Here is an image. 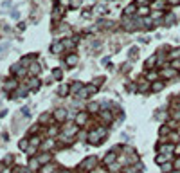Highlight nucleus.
<instances>
[{"label": "nucleus", "instance_id": "7c9ffc66", "mask_svg": "<svg viewBox=\"0 0 180 173\" xmlns=\"http://www.w3.org/2000/svg\"><path fill=\"white\" fill-rule=\"evenodd\" d=\"M140 2H142V4H144V2H146V0H140Z\"/></svg>", "mask_w": 180, "mask_h": 173}, {"label": "nucleus", "instance_id": "bb28decb", "mask_svg": "<svg viewBox=\"0 0 180 173\" xmlns=\"http://www.w3.org/2000/svg\"><path fill=\"white\" fill-rule=\"evenodd\" d=\"M60 4H61V6H69L70 2H69V0H60Z\"/></svg>", "mask_w": 180, "mask_h": 173}, {"label": "nucleus", "instance_id": "412c9836", "mask_svg": "<svg viewBox=\"0 0 180 173\" xmlns=\"http://www.w3.org/2000/svg\"><path fill=\"white\" fill-rule=\"evenodd\" d=\"M79 4H81V0H72V2H70L72 7H79Z\"/></svg>", "mask_w": 180, "mask_h": 173}, {"label": "nucleus", "instance_id": "7ed1b4c3", "mask_svg": "<svg viewBox=\"0 0 180 173\" xmlns=\"http://www.w3.org/2000/svg\"><path fill=\"white\" fill-rule=\"evenodd\" d=\"M162 76H164V78H175V76H177V71H175V69H164V71H162Z\"/></svg>", "mask_w": 180, "mask_h": 173}, {"label": "nucleus", "instance_id": "aec40b11", "mask_svg": "<svg viewBox=\"0 0 180 173\" xmlns=\"http://www.w3.org/2000/svg\"><path fill=\"white\" fill-rule=\"evenodd\" d=\"M173 168H175L177 171H180V159H177V161H175V164H173Z\"/></svg>", "mask_w": 180, "mask_h": 173}, {"label": "nucleus", "instance_id": "6ab92c4d", "mask_svg": "<svg viewBox=\"0 0 180 173\" xmlns=\"http://www.w3.org/2000/svg\"><path fill=\"white\" fill-rule=\"evenodd\" d=\"M38 166H40V162H38V161H34V159H32V161H31V168H32V170H36V168H38Z\"/></svg>", "mask_w": 180, "mask_h": 173}, {"label": "nucleus", "instance_id": "4be33fe9", "mask_svg": "<svg viewBox=\"0 0 180 173\" xmlns=\"http://www.w3.org/2000/svg\"><path fill=\"white\" fill-rule=\"evenodd\" d=\"M67 92H69V89H67V85H65V87H61V89H60V94H61V96H63V94H67Z\"/></svg>", "mask_w": 180, "mask_h": 173}, {"label": "nucleus", "instance_id": "c85d7f7f", "mask_svg": "<svg viewBox=\"0 0 180 173\" xmlns=\"http://www.w3.org/2000/svg\"><path fill=\"white\" fill-rule=\"evenodd\" d=\"M170 4H180V0H168Z\"/></svg>", "mask_w": 180, "mask_h": 173}, {"label": "nucleus", "instance_id": "5701e85b", "mask_svg": "<svg viewBox=\"0 0 180 173\" xmlns=\"http://www.w3.org/2000/svg\"><path fill=\"white\" fill-rule=\"evenodd\" d=\"M27 148V141H20V150H25Z\"/></svg>", "mask_w": 180, "mask_h": 173}, {"label": "nucleus", "instance_id": "cd10ccee", "mask_svg": "<svg viewBox=\"0 0 180 173\" xmlns=\"http://www.w3.org/2000/svg\"><path fill=\"white\" fill-rule=\"evenodd\" d=\"M18 173H29V170H25V168H20V170H18Z\"/></svg>", "mask_w": 180, "mask_h": 173}, {"label": "nucleus", "instance_id": "423d86ee", "mask_svg": "<svg viewBox=\"0 0 180 173\" xmlns=\"http://www.w3.org/2000/svg\"><path fill=\"white\" fill-rule=\"evenodd\" d=\"M67 63H69L70 67H74L76 63H77V56H74V54H70V56L67 58Z\"/></svg>", "mask_w": 180, "mask_h": 173}, {"label": "nucleus", "instance_id": "a211bd4d", "mask_svg": "<svg viewBox=\"0 0 180 173\" xmlns=\"http://www.w3.org/2000/svg\"><path fill=\"white\" fill-rule=\"evenodd\" d=\"M155 65V58H149L148 61H146V67H153Z\"/></svg>", "mask_w": 180, "mask_h": 173}, {"label": "nucleus", "instance_id": "f3484780", "mask_svg": "<svg viewBox=\"0 0 180 173\" xmlns=\"http://www.w3.org/2000/svg\"><path fill=\"white\" fill-rule=\"evenodd\" d=\"M94 11H95V13H105V7H103V6H95Z\"/></svg>", "mask_w": 180, "mask_h": 173}, {"label": "nucleus", "instance_id": "4468645a", "mask_svg": "<svg viewBox=\"0 0 180 173\" xmlns=\"http://www.w3.org/2000/svg\"><path fill=\"white\" fill-rule=\"evenodd\" d=\"M153 7H155V9H162V7H164V2H162V0H160V2H155Z\"/></svg>", "mask_w": 180, "mask_h": 173}, {"label": "nucleus", "instance_id": "1a4fd4ad", "mask_svg": "<svg viewBox=\"0 0 180 173\" xmlns=\"http://www.w3.org/2000/svg\"><path fill=\"white\" fill-rule=\"evenodd\" d=\"M180 56V49H173V51L170 52V60H177Z\"/></svg>", "mask_w": 180, "mask_h": 173}, {"label": "nucleus", "instance_id": "0eeeda50", "mask_svg": "<svg viewBox=\"0 0 180 173\" xmlns=\"http://www.w3.org/2000/svg\"><path fill=\"white\" fill-rule=\"evenodd\" d=\"M114 161H115V152L108 153V155H106V159H105V162H106V164H112Z\"/></svg>", "mask_w": 180, "mask_h": 173}, {"label": "nucleus", "instance_id": "9b49d317", "mask_svg": "<svg viewBox=\"0 0 180 173\" xmlns=\"http://www.w3.org/2000/svg\"><path fill=\"white\" fill-rule=\"evenodd\" d=\"M38 87H40V81H38V80H31V83H29V89H32V90H34V89H38Z\"/></svg>", "mask_w": 180, "mask_h": 173}, {"label": "nucleus", "instance_id": "393cba45", "mask_svg": "<svg viewBox=\"0 0 180 173\" xmlns=\"http://www.w3.org/2000/svg\"><path fill=\"white\" fill-rule=\"evenodd\" d=\"M54 78H56V80L61 78V71H54Z\"/></svg>", "mask_w": 180, "mask_h": 173}, {"label": "nucleus", "instance_id": "6e6552de", "mask_svg": "<svg viewBox=\"0 0 180 173\" xmlns=\"http://www.w3.org/2000/svg\"><path fill=\"white\" fill-rule=\"evenodd\" d=\"M151 87H153V92H159V90H162L164 83H162V81H155L153 85H151Z\"/></svg>", "mask_w": 180, "mask_h": 173}, {"label": "nucleus", "instance_id": "dca6fc26", "mask_svg": "<svg viewBox=\"0 0 180 173\" xmlns=\"http://www.w3.org/2000/svg\"><path fill=\"white\" fill-rule=\"evenodd\" d=\"M133 11H135V6H128V7H126V11H124V13H126V15H132Z\"/></svg>", "mask_w": 180, "mask_h": 173}, {"label": "nucleus", "instance_id": "9d476101", "mask_svg": "<svg viewBox=\"0 0 180 173\" xmlns=\"http://www.w3.org/2000/svg\"><path fill=\"white\" fill-rule=\"evenodd\" d=\"M76 121L79 123V124H83L86 121V114H77V117H76Z\"/></svg>", "mask_w": 180, "mask_h": 173}, {"label": "nucleus", "instance_id": "f8f14e48", "mask_svg": "<svg viewBox=\"0 0 180 173\" xmlns=\"http://www.w3.org/2000/svg\"><path fill=\"white\" fill-rule=\"evenodd\" d=\"M15 85H16V81H15V80H11V81L6 83V89H7V90H13V89H15Z\"/></svg>", "mask_w": 180, "mask_h": 173}, {"label": "nucleus", "instance_id": "f03ea898", "mask_svg": "<svg viewBox=\"0 0 180 173\" xmlns=\"http://www.w3.org/2000/svg\"><path fill=\"white\" fill-rule=\"evenodd\" d=\"M95 166V159L94 157H88L85 162L81 164V170H90V168H94Z\"/></svg>", "mask_w": 180, "mask_h": 173}, {"label": "nucleus", "instance_id": "c756f323", "mask_svg": "<svg viewBox=\"0 0 180 173\" xmlns=\"http://www.w3.org/2000/svg\"><path fill=\"white\" fill-rule=\"evenodd\" d=\"M2 173H9V170H4V171H2Z\"/></svg>", "mask_w": 180, "mask_h": 173}, {"label": "nucleus", "instance_id": "f257e3e1", "mask_svg": "<svg viewBox=\"0 0 180 173\" xmlns=\"http://www.w3.org/2000/svg\"><path fill=\"white\" fill-rule=\"evenodd\" d=\"M105 135H106V130H105V128H97V130H94V132H90V135H88V141L95 144V143H99V141H101Z\"/></svg>", "mask_w": 180, "mask_h": 173}, {"label": "nucleus", "instance_id": "2eb2a0df", "mask_svg": "<svg viewBox=\"0 0 180 173\" xmlns=\"http://www.w3.org/2000/svg\"><path fill=\"white\" fill-rule=\"evenodd\" d=\"M171 170H173V166H171V164H164V166H162V171H164V173L171 171Z\"/></svg>", "mask_w": 180, "mask_h": 173}, {"label": "nucleus", "instance_id": "ddd939ff", "mask_svg": "<svg viewBox=\"0 0 180 173\" xmlns=\"http://www.w3.org/2000/svg\"><path fill=\"white\" fill-rule=\"evenodd\" d=\"M40 72V67L38 65H31V74H38Z\"/></svg>", "mask_w": 180, "mask_h": 173}, {"label": "nucleus", "instance_id": "b1692460", "mask_svg": "<svg viewBox=\"0 0 180 173\" xmlns=\"http://www.w3.org/2000/svg\"><path fill=\"white\" fill-rule=\"evenodd\" d=\"M148 80H157V74H155V72H149V74H148Z\"/></svg>", "mask_w": 180, "mask_h": 173}, {"label": "nucleus", "instance_id": "39448f33", "mask_svg": "<svg viewBox=\"0 0 180 173\" xmlns=\"http://www.w3.org/2000/svg\"><path fill=\"white\" fill-rule=\"evenodd\" d=\"M54 115H56V119H58V121H65V119H67V112L61 110V108H60V110H56Z\"/></svg>", "mask_w": 180, "mask_h": 173}, {"label": "nucleus", "instance_id": "20e7f679", "mask_svg": "<svg viewBox=\"0 0 180 173\" xmlns=\"http://www.w3.org/2000/svg\"><path fill=\"white\" fill-rule=\"evenodd\" d=\"M63 47H65L63 43H60V41H56V43H54L52 47H51V51H52L54 54H58V52H61V51H63Z\"/></svg>", "mask_w": 180, "mask_h": 173}, {"label": "nucleus", "instance_id": "473e14b6", "mask_svg": "<svg viewBox=\"0 0 180 173\" xmlns=\"http://www.w3.org/2000/svg\"><path fill=\"white\" fill-rule=\"evenodd\" d=\"M63 173H69V171H63Z\"/></svg>", "mask_w": 180, "mask_h": 173}, {"label": "nucleus", "instance_id": "2f4dec72", "mask_svg": "<svg viewBox=\"0 0 180 173\" xmlns=\"http://www.w3.org/2000/svg\"><path fill=\"white\" fill-rule=\"evenodd\" d=\"M173 173H180V171H173Z\"/></svg>", "mask_w": 180, "mask_h": 173}, {"label": "nucleus", "instance_id": "a878e982", "mask_svg": "<svg viewBox=\"0 0 180 173\" xmlns=\"http://www.w3.org/2000/svg\"><path fill=\"white\" fill-rule=\"evenodd\" d=\"M178 67H180V61L175 60V61H173V69H178Z\"/></svg>", "mask_w": 180, "mask_h": 173}]
</instances>
